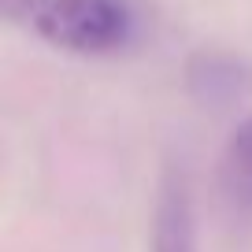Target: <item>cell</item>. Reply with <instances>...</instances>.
Here are the masks:
<instances>
[{
  "mask_svg": "<svg viewBox=\"0 0 252 252\" xmlns=\"http://www.w3.org/2000/svg\"><path fill=\"white\" fill-rule=\"evenodd\" d=\"M45 45L74 56H108L134 33V11L126 0H8Z\"/></svg>",
  "mask_w": 252,
  "mask_h": 252,
  "instance_id": "6da1fadb",
  "label": "cell"
},
{
  "mask_svg": "<svg viewBox=\"0 0 252 252\" xmlns=\"http://www.w3.org/2000/svg\"><path fill=\"white\" fill-rule=\"evenodd\" d=\"M186 89L193 100L208 104V108H222V104L252 93V67L241 63L237 56L200 48L186 63Z\"/></svg>",
  "mask_w": 252,
  "mask_h": 252,
  "instance_id": "7a4b0ae2",
  "label": "cell"
},
{
  "mask_svg": "<svg viewBox=\"0 0 252 252\" xmlns=\"http://www.w3.org/2000/svg\"><path fill=\"white\" fill-rule=\"evenodd\" d=\"M152 252H197L193 200H189L186 178L174 167L159 182L156 215H152Z\"/></svg>",
  "mask_w": 252,
  "mask_h": 252,
  "instance_id": "3957f363",
  "label": "cell"
},
{
  "mask_svg": "<svg viewBox=\"0 0 252 252\" xmlns=\"http://www.w3.org/2000/svg\"><path fill=\"white\" fill-rule=\"evenodd\" d=\"M219 193L237 219H252V115L234 126L219 159Z\"/></svg>",
  "mask_w": 252,
  "mask_h": 252,
  "instance_id": "277c9868",
  "label": "cell"
}]
</instances>
